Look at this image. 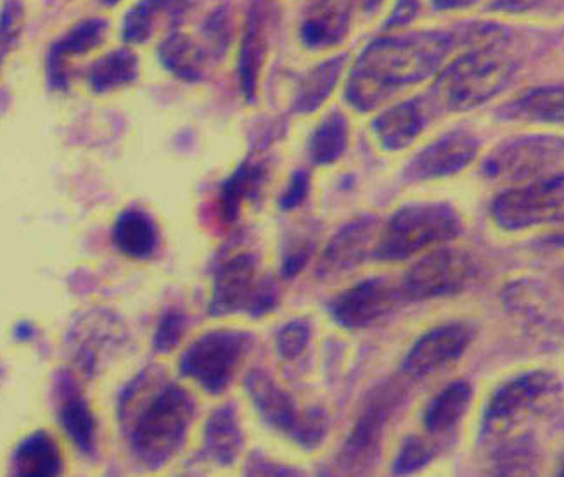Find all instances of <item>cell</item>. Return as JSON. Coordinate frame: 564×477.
<instances>
[{"instance_id": "cell-48", "label": "cell", "mask_w": 564, "mask_h": 477, "mask_svg": "<svg viewBox=\"0 0 564 477\" xmlns=\"http://www.w3.org/2000/svg\"><path fill=\"white\" fill-rule=\"evenodd\" d=\"M561 476H564V464L563 467H561Z\"/></svg>"}, {"instance_id": "cell-28", "label": "cell", "mask_w": 564, "mask_h": 477, "mask_svg": "<svg viewBox=\"0 0 564 477\" xmlns=\"http://www.w3.org/2000/svg\"><path fill=\"white\" fill-rule=\"evenodd\" d=\"M350 24L348 0H323L303 26V41L311 47L339 44Z\"/></svg>"}, {"instance_id": "cell-14", "label": "cell", "mask_w": 564, "mask_h": 477, "mask_svg": "<svg viewBox=\"0 0 564 477\" xmlns=\"http://www.w3.org/2000/svg\"><path fill=\"white\" fill-rule=\"evenodd\" d=\"M475 342V327L468 322H447L415 339L402 361V372L411 379L432 378L454 366Z\"/></svg>"}, {"instance_id": "cell-3", "label": "cell", "mask_w": 564, "mask_h": 477, "mask_svg": "<svg viewBox=\"0 0 564 477\" xmlns=\"http://www.w3.org/2000/svg\"><path fill=\"white\" fill-rule=\"evenodd\" d=\"M517 63L499 45H484L454 61L440 73L426 99L433 112H460L478 108L511 84Z\"/></svg>"}, {"instance_id": "cell-7", "label": "cell", "mask_w": 564, "mask_h": 477, "mask_svg": "<svg viewBox=\"0 0 564 477\" xmlns=\"http://www.w3.org/2000/svg\"><path fill=\"white\" fill-rule=\"evenodd\" d=\"M254 348L253 334L241 329H214L194 339L178 360L182 378L212 397L226 393Z\"/></svg>"}, {"instance_id": "cell-23", "label": "cell", "mask_w": 564, "mask_h": 477, "mask_svg": "<svg viewBox=\"0 0 564 477\" xmlns=\"http://www.w3.org/2000/svg\"><path fill=\"white\" fill-rule=\"evenodd\" d=\"M115 248L130 260H151L160 248V230L150 213L132 206L123 209L115 220Z\"/></svg>"}, {"instance_id": "cell-2", "label": "cell", "mask_w": 564, "mask_h": 477, "mask_svg": "<svg viewBox=\"0 0 564 477\" xmlns=\"http://www.w3.org/2000/svg\"><path fill=\"white\" fill-rule=\"evenodd\" d=\"M452 35L442 32L412 33L378 41L355 65L345 97L360 112L383 106L400 90L432 77L451 53Z\"/></svg>"}, {"instance_id": "cell-1", "label": "cell", "mask_w": 564, "mask_h": 477, "mask_svg": "<svg viewBox=\"0 0 564 477\" xmlns=\"http://www.w3.org/2000/svg\"><path fill=\"white\" fill-rule=\"evenodd\" d=\"M196 413L193 394L156 366L139 372L118 398V421L130 452L151 470L163 469L181 452Z\"/></svg>"}, {"instance_id": "cell-13", "label": "cell", "mask_w": 564, "mask_h": 477, "mask_svg": "<svg viewBox=\"0 0 564 477\" xmlns=\"http://www.w3.org/2000/svg\"><path fill=\"white\" fill-rule=\"evenodd\" d=\"M126 337V325L115 313L108 310L85 313L69 330L73 361L85 376H96L118 354Z\"/></svg>"}, {"instance_id": "cell-11", "label": "cell", "mask_w": 564, "mask_h": 477, "mask_svg": "<svg viewBox=\"0 0 564 477\" xmlns=\"http://www.w3.org/2000/svg\"><path fill=\"white\" fill-rule=\"evenodd\" d=\"M403 301L402 281L393 278H371L336 294L327 303L330 321L347 330L371 327L399 308Z\"/></svg>"}, {"instance_id": "cell-8", "label": "cell", "mask_w": 564, "mask_h": 477, "mask_svg": "<svg viewBox=\"0 0 564 477\" xmlns=\"http://www.w3.org/2000/svg\"><path fill=\"white\" fill-rule=\"evenodd\" d=\"M494 221L508 232L564 225V172L518 184L492 203Z\"/></svg>"}, {"instance_id": "cell-34", "label": "cell", "mask_w": 564, "mask_h": 477, "mask_svg": "<svg viewBox=\"0 0 564 477\" xmlns=\"http://www.w3.org/2000/svg\"><path fill=\"white\" fill-rule=\"evenodd\" d=\"M160 57L163 65L182 80H199L205 72L199 48L178 33L166 39L165 44L160 47Z\"/></svg>"}, {"instance_id": "cell-36", "label": "cell", "mask_w": 564, "mask_h": 477, "mask_svg": "<svg viewBox=\"0 0 564 477\" xmlns=\"http://www.w3.org/2000/svg\"><path fill=\"white\" fill-rule=\"evenodd\" d=\"M436 452H438V445L433 437L427 440V437L412 434L403 440L399 454L391 464V474L408 476V474L417 473L435 460Z\"/></svg>"}, {"instance_id": "cell-40", "label": "cell", "mask_w": 564, "mask_h": 477, "mask_svg": "<svg viewBox=\"0 0 564 477\" xmlns=\"http://www.w3.org/2000/svg\"><path fill=\"white\" fill-rule=\"evenodd\" d=\"M158 11H162V9L158 6L156 0H142L141 4L135 6L127 17L123 39L127 42H135V44L148 41L153 32L154 17Z\"/></svg>"}, {"instance_id": "cell-26", "label": "cell", "mask_w": 564, "mask_h": 477, "mask_svg": "<svg viewBox=\"0 0 564 477\" xmlns=\"http://www.w3.org/2000/svg\"><path fill=\"white\" fill-rule=\"evenodd\" d=\"M65 467L59 443L47 431L24 437L12 455L11 473L18 477L59 476Z\"/></svg>"}, {"instance_id": "cell-39", "label": "cell", "mask_w": 564, "mask_h": 477, "mask_svg": "<svg viewBox=\"0 0 564 477\" xmlns=\"http://www.w3.org/2000/svg\"><path fill=\"white\" fill-rule=\"evenodd\" d=\"M187 318L181 310L170 308L158 321L153 336V349L156 354L169 355L181 345L186 336Z\"/></svg>"}, {"instance_id": "cell-38", "label": "cell", "mask_w": 564, "mask_h": 477, "mask_svg": "<svg viewBox=\"0 0 564 477\" xmlns=\"http://www.w3.org/2000/svg\"><path fill=\"white\" fill-rule=\"evenodd\" d=\"M312 342V324L308 318H293L275 333V351L284 361L299 360Z\"/></svg>"}, {"instance_id": "cell-17", "label": "cell", "mask_w": 564, "mask_h": 477, "mask_svg": "<svg viewBox=\"0 0 564 477\" xmlns=\"http://www.w3.org/2000/svg\"><path fill=\"white\" fill-rule=\"evenodd\" d=\"M381 221L375 215L354 218L330 237L318 260L317 278H338L366 263L375 253Z\"/></svg>"}, {"instance_id": "cell-41", "label": "cell", "mask_w": 564, "mask_h": 477, "mask_svg": "<svg viewBox=\"0 0 564 477\" xmlns=\"http://www.w3.org/2000/svg\"><path fill=\"white\" fill-rule=\"evenodd\" d=\"M24 26V11L21 4L11 0L0 12V68L4 65L14 45L20 41Z\"/></svg>"}, {"instance_id": "cell-21", "label": "cell", "mask_w": 564, "mask_h": 477, "mask_svg": "<svg viewBox=\"0 0 564 477\" xmlns=\"http://www.w3.org/2000/svg\"><path fill=\"white\" fill-rule=\"evenodd\" d=\"M269 175L271 170L267 161L245 160L239 163L238 169L218 187V217L224 225H232L239 220L242 205L247 200L257 203L260 199Z\"/></svg>"}, {"instance_id": "cell-5", "label": "cell", "mask_w": 564, "mask_h": 477, "mask_svg": "<svg viewBox=\"0 0 564 477\" xmlns=\"http://www.w3.org/2000/svg\"><path fill=\"white\" fill-rule=\"evenodd\" d=\"M279 305V288L274 279L262 273L260 257L254 251H236L215 263L208 313L210 317H230L247 313L250 318L267 317Z\"/></svg>"}, {"instance_id": "cell-10", "label": "cell", "mask_w": 564, "mask_h": 477, "mask_svg": "<svg viewBox=\"0 0 564 477\" xmlns=\"http://www.w3.org/2000/svg\"><path fill=\"white\" fill-rule=\"evenodd\" d=\"M475 272V260L468 251L438 246L403 275V294L409 301L452 296L471 282Z\"/></svg>"}, {"instance_id": "cell-25", "label": "cell", "mask_w": 564, "mask_h": 477, "mask_svg": "<svg viewBox=\"0 0 564 477\" xmlns=\"http://www.w3.org/2000/svg\"><path fill=\"white\" fill-rule=\"evenodd\" d=\"M499 117L521 123L564 124V87L544 85L527 90L506 102L500 108Z\"/></svg>"}, {"instance_id": "cell-16", "label": "cell", "mask_w": 564, "mask_h": 477, "mask_svg": "<svg viewBox=\"0 0 564 477\" xmlns=\"http://www.w3.org/2000/svg\"><path fill=\"white\" fill-rule=\"evenodd\" d=\"M553 297L532 281H512L502 291V303L518 324L536 342L557 343L564 337V321Z\"/></svg>"}, {"instance_id": "cell-47", "label": "cell", "mask_w": 564, "mask_h": 477, "mask_svg": "<svg viewBox=\"0 0 564 477\" xmlns=\"http://www.w3.org/2000/svg\"><path fill=\"white\" fill-rule=\"evenodd\" d=\"M117 2H120V0H105V4H108V6L117 4Z\"/></svg>"}, {"instance_id": "cell-42", "label": "cell", "mask_w": 564, "mask_h": 477, "mask_svg": "<svg viewBox=\"0 0 564 477\" xmlns=\"http://www.w3.org/2000/svg\"><path fill=\"white\" fill-rule=\"evenodd\" d=\"M311 193V175L306 170H296L288 182L286 189L279 197V209L294 212L305 203Z\"/></svg>"}, {"instance_id": "cell-4", "label": "cell", "mask_w": 564, "mask_h": 477, "mask_svg": "<svg viewBox=\"0 0 564 477\" xmlns=\"http://www.w3.org/2000/svg\"><path fill=\"white\" fill-rule=\"evenodd\" d=\"M463 232V218L448 203H411L397 209L379 232L372 258L381 263L409 260L448 245Z\"/></svg>"}, {"instance_id": "cell-33", "label": "cell", "mask_w": 564, "mask_h": 477, "mask_svg": "<svg viewBox=\"0 0 564 477\" xmlns=\"http://www.w3.org/2000/svg\"><path fill=\"white\" fill-rule=\"evenodd\" d=\"M138 78V57L129 51L108 54L90 69V89L96 94L111 93Z\"/></svg>"}, {"instance_id": "cell-37", "label": "cell", "mask_w": 564, "mask_h": 477, "mask_svg": "<svg viewBox=\"0 0 564 477\" xmlns=\"http://www.w3.org/2000/svg\"><path fill=\"white\" fill-rule=\"evenodd\" d=\"M329 427V413L326 412V409L311 406L300 415L299 425H296V430H294L290 440L305 452H314L326 442Z\"/></svg>"}, {"instance_id": "cell-24", "label": "cell", "mask_w": 564, "mask_h": 477, "mask_svg": "<svg viewBox=\"0 0 564 477\" xmlns=\"http://www.w3.org/2000/svg\"><path fill=\"white\" fill-rule=\"evenodd\" d=\"M471 401L473 386L468 381L459 379L442 389L424 410L423 425L427 436L433 440L452 436L468 413Z\"/></svg>"}, {"instance_id": "cell-30", "label": "cell", "mask_w": 564, "mask_h": 477, "mask_svg": "<svg viewBox=\"0 0 564 477\" xmlns=\"http://www.w3.org/2000/svg\"><path fill=\"white\" fill-rule=\"evenodd\" d=\"M492 462L494 474L499 476H517V474H530L539 462L535 437L530 433L517 434L511 437L494 440Z\"/></svg>"}, {"instance_id": "cell-43", "label": "cell", "mask_w": 564, "mask_h": 477, "mask_svg": "<svg viewBox=\"0 0 564 477\" xmlns=\"http://www.w3.org/2000/svg\"><path fill=\"white\" fill-rule=\"evenodd\" d=\"M247 474L250 476H302L300 470L291 469V467L279 466L275 462L269 460L260 454H251L248 458Z\"/></svg>"}, {"instance_id": "cell-18", "label": "cell", "mask_w": 564, "mask_h": 477, "mask_svg": "<svg viewBox=\"0 0 564 477\" xmlns=\"http://www.w3.org/2000/svg\"><path fill=\"white\" fill-rule=\"evenodd\" d=\"M433 118L435 112L426 96L414 97L381 112L371 127L383 151L399 153L417 141Z\"/></svg>"}, {"instance_id": "cell-27", "label": "cell", "mask_w": 564, "mask_h": 477, "mask_svg": "<svg viewBox=\"0 0 564 477\" xmlns=\"http://www.w3.org/2000/svg\"><path fill=\"white\" fill-rule=\"evenodd\" d=\"M106 30H108L106 21H85L54 45L51 59H48V73H51V82L56 89H65L68 84L66 57L78 56V54L89 53L96 48L105 39Z\"/></svg>"}, {"instance_id": "cell-6", "label": "cell", "mask_w": 564, "mask_h": 477, "mask_svg": "<svg viewBox=\"0 0 564 477\" xmlns=\"http://www.w3.org/2000/svg\"><path fill=\"white\" fill-rule=\"evenodd\" d=\"M556 373L535 369L509 379L494 391L481 418V440L490 443L517 430L518 425L553 409L560 398Z\"/></svg>"}, {"instance_id": "cell-9", "label": "cell", "mask_w": 564, "mask_h": 477, "mask_svg": "<svg viewBox=\"0 0 564 477\" xmlns=\"http://www.w3.org/2000/svg\"><path fill=\"white\" fill-rule=\"evenodd\" d=\"M563 163V137L524 135L494 149L484 161L481 173L488 181L523 184L556 172Z\"/></svg>"}, {"instance_id": "cell-19", "label": "cell", "mask_w": 564, "mask_h": 477, "mask_svg": "<svg viewBox=\"0 0 564 477\" xmlns=\"http://www.w3.org/2000/svg\"><path fill=\"white\" fill-rule=\"evenodd\" d=\"M245 389L267 427L284 436H293L302 412L286 389L275 382L271 373L253 369L245 378Z\"/></svg>"}, {"instance_id": "cell-45", "label": "cell", "mask_w": 564, "mask_h": 477, "mask_svg": "<svg viewBox=\"0 0 564 477\" xmlns=\"http://www.w3.org/2000/svg\"><path fill=\"white\" fill-rule=\"evenodd\" d=\"M478 0H433L436 9L440 11H451V9H464L476 4Z\"/></svg>"}, {"instance_id": "cell-20", "label": "cell", "mask_w": 564, "mask_h": 477, "mask_svg": "<svg viewBox=\"0 0 564 477\" xmlns=\"http://www.w3.org/2000/svg\"><path fill=\"white\" fill-rule=\"evenodd\" d=\"M245 449V433L239 424L238 410L232 403L217 406L206 419L203 430V460L229 469L236 466Z\"/></svg>"}, {"instance_id": "cell-31", "label": "cell", "mask_w": 564, "mask_h": 477, "mask_svg": "<svg viewBox=\"0 0 564 477\" xmlns=\"http://www.w3.org/2000/svg\"><path fill=\"white\" fill-rule=\"evenodd\" d=\"M343 65H345V57H339V59L327 61L311 73H306V77L300 82L296 90L293 111L299 115L317 111L335 89Z\"/></svg>"}, {"instance_id": "cell-12", "label": "cell", "mask_w": 564, "mask_h": 477, "mask_svg": "<svg viewBox=\"0 0 564 477\" xmlns=\"http://www.w3.org/2000/svg\"><path fill=\"white\" fill-rule=\"evenodd\" d=\"M402 400L403 391L395 382H383L369 394L366 409L343 448L341 464L348 473H364L378 457L379 442L390 424L391 415L402 405Z\"/></svg>"}, {"instance_id": "cell-15", "label": "cell", "mask_w": 564, "mask_h": 477, "mask_svg": "<svg viewBox=\"0 0 564 477\" xmlns=\"http://www.w3.org/2000/svg\"><path fill=\"white\" fill-rule=\"evenodd\" d=\"M480 153V141L473 133L456 130L438 137L421 149L403 169L402 178L408 184L454 177L468 169Z\"/></svg>"}, {"instance_id": "cell-44", "label": "cell", "mask_w": 564, "mask_h": 477, "mask_svg": "<svg viewBox=\"0 0 564 477\" xmlns=\"http://www.w3.org/2000/svg\"><path fill=\"white\" fill-rule=\"evenodd\" d=\"M544 2V0H496L494 9L500 11H529V9L536 8V6Z\"/></svg>"}, {"instance_id": "cell-46", "label": "cell", "mask_w": 564, "mask_h": 477, "mask_svg": "<svg viewBox=\"0 0 564 477\" xmlns=\"http://www.w3.org/2000/svg\"><path fill=\"white\" fill-rule=\"evenodd\" d=\"M33 334H35V329H33L32 325L26 324V322L18 325L17 329H14V336H17V339H20V342H30Z\"/></svg>"}, {"instance_id": "cell-22", "label": "cell", "mask_w": 564, "mask_h": 477, "mask_svg": "<svg viewBox=\"0 0 564 477\" xmlns=\"http://www.w3.org/2000/svg\"><path fill=\"white\" fill-rule=\"evenodd\" d=\"M59 418L61 427L69 442L77 446L82 455H94L96 452L97 424L90 410L89 401L85 400L77 382L65 373L59 379Z\"/></svg>"}, {"instance_id": "cell-32", "label": "cell", "mask_w": 564, "mask_h": 477, "mask_svg": "<svg viewBox=\"0 0 564 477\" xmlns=\"http://www.w3.org/2000/svg\"><path fill=\"white\" fill-rule=\"evenodd\" d=\"M263 56H265V36H263L262 17L259 9H254L248 21L247 36H245L241 59H239V82H241L242 94L248 100L254 99Z\"/></svg>"}, {"instance_id": "cell-35", "label": "cell", "mask_w": 564, "mask_h": 477, "mask_svg": "<svg viewBox=\"0 0 564 477\" xmlns=\"http://www.w3.org/2000/svg\"><path fill=\"white\" fill-rule=\"evenodd\" d=\"M317 248V232L306 225L303 229L291 232L282 246L281 275L282 279L299 278L306 263L314 257Z\"/></svg>"}, {"instance_id": "cell-29", "label": "cell", "mask_w": 564, "mask_h": 477, "mask_svg": "<svg viewBox=\"0 0 564 477\" xmlns=\"http://www.w3.org/2000/svg\"><path fill=\"white\" fill-rule=\"evenodd\" d=\"M348 148V121L341 112L333 111L315 127L308 139V160L315 166L335 165Z\"/></svg>"}]
</instances>
